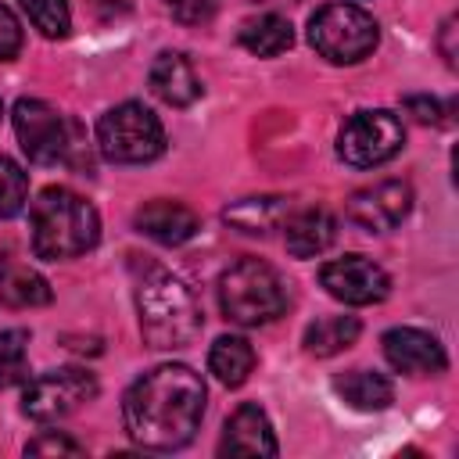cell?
<instances>
[{
	"mask_svg": "<svg viewBox=\"0 0 459 459\" xmlns=\"http://www.w3.org/2000/svg\"><path fill=\"white\" fill-rule=\"evenodd\" d=\"M97 147L108 161L118 165H143L165 151V129L158 115L136 100H126L100 115L97 122Z\"/></svg>",
	"mask_w": 459,
	"mask_h": 459,
	"instance_id": "obj_5",
	"label": "cell"
},
{
	"mask_svg": "<svg viewBox=\"0 0 459 459\" xmlns=\"http://www.w3.org/2000/svg\"><path fill=\"white\" fill-rule=\"evenodd\" d=\"M0 301L7 308H36L50 301V283L25 269V265H4L0 269Z\"/></svg>",
	"mask_w": 459,
	"mask_h": 459,
	"instance_id": "obj_21",
	"label": "cell"
},
{
	"mask_svg": "<svg viewBox=\"0 0 459 459\" xmlns=\"http://www.w3.org/2000/svg\"><path fill=\"white\" fill-rule=\"evenodd\" d=\"M333 391L341 394V402H348L359 412H380L394 402V384L384 373L373 369H348L333 380Z\"/></svg>",
	"mask_w": 459,
	"mask_h": 459,
	"instance_id": "obj_18",
	"label": "cell"
},
{
	"mask_svg": "<svg viewBox=\"0 0 459 459\" xmlns=\"http://www.w3.org/2000/svg\"><path fill=\"white\" fill-rule=\"evenodd\" d=\"M402 108L416 118V122H441V104L434 97H405Z\"/></svg>",
	"mask_w": 459,
	"mask_h": 459,
	"instance_id": "obj_29",
	"label": "cell"
},
{
	"mask_svg": "<svg viewBox=\"0 0 459 459\" xmlns=\"http://www.w3.org/2000/svg\"><path fill=\"white\" fill-rule=\"evenodd\" d=\"M384 355L398 373H409V377H434V373H445V366H448L441 341L427 330H416V326L387 330L384 333Z\"/></svg>",
	"mask_w": 459,
	"mask_h": 459,
	"instance_id": "obj_12",
	"label": "cell"
},
{
	"mask_svg": "<svg viewBox=\"0 0 459 459\" xmlns=\"http://www.w3.org/2000/svg\"><path fill=\"white\" fill-rule=\"evenodd\" d=\"M219 308L230 323L240 326L273 323L287 308V283L269 262L240 258L219 276Z\"/></svg>",
	"mask_w": 459,
	"mask_h": 459,
	"instance_id": "obj_4",
	"label": "cell"
},
{
	"mask_svg": "<svg viewBox=\"0 0 459 459\" xmlns=\"http://www.w3.org/2000/svg\"><path fill=\"white\" fill-rule=\"evenodd\" d=\"M25 330H0V387H11L25 377Z\"/></svg>",
	"mask_w": 459,
	"mask_h": 459,
	"instance_id": "obj_25",
	"label": "cell"
},
{
	"mask_svg": "<svg viewBox=\"0 0 459 459\" xmlns=\"http://www.w3.org/2000/svg\"><path fill=\"white\" fill-rule=\"evenodd\" d=\"M287 212H290L287 197H280V194H265V197H244V201H233V204L222 212V219H226L233 230L247 233V237H265L269 230H276V226L287 219Z\"/></svg>",
	"mask_w": 459,
	"mask_h": 459,
	"instance_id": "obj_17",
	"label": "cell"
},
{
	"mask_svg": "<svg viewBox=\"0 0 459 459\" xmlns=\"http://www.w3.org/2000/svg\"><path fill=\"white\" fill-rule=\"evenodd\" d=\"M0 115H4V100H0Z\"/></svg>",
	"mask_w": 459,
	"mask_h": 459,
	"instance_id": "obj_31",
	"label": "cell"
},
{
	"mask_svg": "<svg viewBox=\"0 0 459 459\" xmlns=\"http://www.w3.org/2000/svg\"><path fill=\"white\" fill-rule=\"evenodd\" d=\"M29 230H32L36 258H47V262L79 258L100 240L97 208L68 186H47L32 201Z\"/></svg>",
	"mask_w": 459,
	"mask_h": 459,
	"instance_id": "obj_2",
	"label": "cell"
},
{
	"mask_svg": "<svg viewBox=\"0 0 459 459\" xmlns=\"http://www.w3.org/2000/svg\"><path fill=\"white\" fill-rule=\"evenodd\" d=\"M18 50H22V25L7 7H0V61H11Z\"/></svg>",
	"mask_w": 459,
	"mask_h": 459,
	"instance_id": "obj_28",
	"label": "cell"
},
{
	"mask_svg": "<svg viewBox=\"0 0 459 459\" xmlns=\"http://www.w3.org/2000/svg\"><path fill=\"white\" fill-rule=\"evenodd\" d=\"M133 226L158 244H183L197 233V215L179 201H147L136 208Z\"/></svg>",
	"mask_w": 459,
	"mask_h": 459,
	"instance_id": "obj_14",
	"label": "cell"
},
{
	"mask_svg": "<svg viewBox=\"0 0 459 459\" xmlns=\"http://www.w3.org/2000/svg\"><path fill=\"white\" fill-rule=\"evenodd\" d=\"M337 240V219L326 208H305L283 219V244L294 258H316Z\"/></svg>",
	"mask_w": 459,
	"mask_h": 459,
	"instance_id": "obj_15",
	"label": "cell"
},
{
	"mask_svg": "<svg viewBox=\"0 0 459 459\" xmlns=\"http://www.w3.org/2000/svg\"><path fill=\"white\" fill-rule=\"evenodd\" d=\"M25 455H82V448L72 437H65L57 430H47V434H39L36 441L25 445Z\"/></svg>",
	"mask_w": 459,
	"mask_h": 459,
	"instance_id": "obj_27",
	"label": "cell"
},
{
	"mask_svg": "<svg viewBox=\"0 0 459 459\" xmlns=\"http://www.w3.org/2000/svg\"><path fill=\"white\" fill-rule=\"evenodd\" d=\"M240 43H244V50H251L258 57H276L294 43V29L283 14H258V18L244 22Z\"/></svg>",
	"mask_w": 459,
	"mask_h": 459,
	"instance_id": "obj_20",
	"label": "cell"
},
{
	"mask_svg": "<svg viewBox=\"0 0 459 459\" xmlns=\"http://www.w3.org/2000/svg\"><path fill=\"white\" fill-rule=\"evenodd\" d=\"M136 316H140L143 341L158 351L186 348L201 333V308H197L190 287L161 265H147V273L140 276Z\"/></svg>",
	"mask_w": 459,
	"mask_h": 459,
	"instance_id": "obj_3",
	"label": "cell"
},
{
	"mask_svg": "<svg viewBox=\"0 0 459 459\" xmlns=\"http://www.w3.org/2000/svg\"><path fill=\"white\" fill-rule=\"evenodd\" d=\"M359 330H362V326H359L355 316H326V319H316V323L305 330V351H308V355H319V359L337 355V351H344L348 344H355Z\"/></svg>",
	"mask_w": 459,
	"mask_h": 459,
	"instance_id": "obj_22",
	"label": "cell"
},
{
	"mask_svg": "<svg viewBox=\"0 0 459 459\" xmlns=\"http://www.w3.org/2000/svg\"><path fill=\"white\" fill-rule=\"evenodd\" d=\"M14 133L29 161L36 165H57L68 161L75 151V126L65 122L57 108L36 97H22L14 104Z\"/></svg>",
	"mask_w": 459,
	"mask_h": 459,
	"instance_id": "obj_7",
	"label": "cell"
},
{
	"mask_svg": "<svg viewBox=\"0 0 459 459\" xmlns=\"http://www.w3.org/2000/svg\"><path fill=\"white\" fill-rule=\"evenodd\" d=\"M90 398H97V377L90 369H79V366L50 369V373H39L25 384L22 412L36 423H54V420L72 416Z\"/></svg>",
	"mask_w": 459,
	"mask_h": 459,
	"instance_id": "obj_8",
	"label": "cell"
},
{
	"mask_svg": "<svg viewBox=\"0 0 459 459\" xmlns=\"http://www.w3.org/2000/svg\"><path fill=\"white\" fill-rule=\"evenodd\" d=\"M412 208V186L402 179H380L373 186H362L348 197V222L366 230V233H384L394 230Z\"/></svg>",
	"mask_w": 459,
	"mask_h": 459,
	"instance_id": "obj_11",
	"label": "cell"
},
{
	"mask_svg": "<svg viewBox=\"0 0 459 459\" xmlns=\"http://www.w3.org/2000/svg\"><path fill=\"white\" fill-rule=\"evenodd\" d=\"M452 36H455V18H445V25H441V54H445V61L455 68V47H452Z\"/></svg>",
	"mask_w": 459,
	"mask_h": 459,
	"instance_id": "obj_30",
	"label": "cell"
},
{
	"mask_svg": "<svg viewBox=\"0 0 459 459\" xmlns=\"http://www.w3.org/2000/svg\"><path fill=\"white\" fill-rule=\"evenodd\" d=\"M380 29L373 14L355 4H326L308 18V43L333 65H355L373 54Z\"/></svg>",
	"mask_w": 459,
	"mask_h": 459,
	"instance_id": "obj_6",
	"label": "cell"
},
{
	"mask_svg": "<svg viewBox=\"0 0 459 459\" xmlns=\"http://www.w3.org/2000/svg\"><path fill=\"white\" fill-rule=\"evenodd\" d=\"M169 11L179 25H204L219 11V0H169Z\"/></svg>",
	"mask_w": 459,
	"mask_h": 459,
	"instance_id": "obj_26",
	"label": "cell"
},
{
	"mask_svg": "<svg viewBox=\"0 0 459 459\" xmlns=\"http://www.w3.org/2000/svg\"><path fill=\"white\" fill-rule=\"evenodd\" d=\"M22 11L29 14L32 29H39L47 39H65L72 29V14H68V0H18Z\"/></svg>",
	"mask_w": 459,
	"mask_h": 459,
	"instance_id": "obj_23",
	"label": "cell"
},
{
	"mask_svg": "<svg viewBox=\"0 0 459 459\" xmlns=\"http://www.w3.org/2000/svg\"><path fill=\"white\" fill-rule=\"evenodd\" d=\"M208 369L215 373L219 384L240 387L251 377V369H255V348H251V341H244L237 333L219 337L212 344V351H208Z\"/></svg>",
	"mask_w": 459,
	"mask_h": 459,
	"instance_id": "obj_19",
	"label": "cell"
},
{
	"mask_svg": "<svg viewBox=\"0 0 459 459\" xmlns=\"http://www.w3.org/2000/svg\"><path fill=\"white\" fill-rule=\"evenodd\" d=\"M405 143V129L398 122V115L377 108V111H355L341 136H337V154L355 165V169H373L384 165L387 158H394Z\"/></svg>",
	"mask_w": 459,
	"mask_h": 459,
	"instance_id": "obj_9",
	"label": "cell"
},
{
	"mask_svg": "<svg viewBox=\"0 0 459 459\" xmlns=\"http://www.w3.org/2000/svg\"><path fill=\"white\" fill-rule=\"evenodd\" d=\"M147 79H151V90H154L165 104H172V108H190V104L201 97V79H197L194 65H190L183 54H176V50L158 54Z\"/></svg>",
	"mask_w": 459,
	"mask_h": 459,
	"instance_id": "obj_16",
	"label": "cell"
},
{
	"mask_svg": "<svg viewBox=\"0 0 459 459\" xmlns=\"http://www.w3.org/2000/svg\"><path fill=\"white\" fill-rule=\"evenodd\" d=\"M276 437H273V427H269V416L244 402L230 420H226V430H222V441H219V452L222 455H276Z\"/></svg>",
	"mask_w": 459,
	"mask_h": 459,
	"instance_id": "obj_13",
	"label": "cell"
},
{
	"mask_svg": "<svg viewBox=\"0 0 459 459\" xmlns=\"http://www.w3.org/2000/svg\"><path fill=\"white\" fill-rule=\"evenodd\" d=\"M204 380L183 362H165L140 380L122 398V420L126 434L151 452H172L183 448L204 416Z\"/></svg>",
	"mask_w": 459,
	"mask_h": 459,
	"instance_id": "obj_1",
	"label": "cell"
},
{
	"mask_svg": "<svg viewBox=\"0 0 459 459\" xmlns=\"http://www.w3.org/2000/svg\"><path fill=\"white\" fill-rule=\"evenodd\" d=\"M319 283L326 287L330 298L344 305H377L391 290L387 273L366 255H344V258L326 262L319 269Z\"/></svg>",
	"mask_w": 459,
	"mask_h": 459,
	"instance_id": "obj_10",
	"label": "cell"
},
{
	"mask_svg": "<svg viewBox=\"0 0 459 459\" xmlns=\"http://www.w3.org/2000/svg\"><path fill=\"white\" fill-rule=\"evenodd\" d=\"M25 194H29V179L22 172L18 161H11L7 154H0V219H11L25 208Z\"/></svg>",
	"mask_w": 459,
	"mask_h": 459,
	"instance_id": "obj_24",
	"label": "cell"
}]
</instances>
